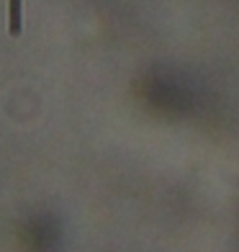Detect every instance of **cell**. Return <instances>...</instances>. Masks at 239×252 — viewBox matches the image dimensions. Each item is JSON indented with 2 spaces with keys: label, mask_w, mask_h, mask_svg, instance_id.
<instances>
[{
  "label": "cell",
  "mask_w": 239,
  "mask_h": 252,
  "mask_svg": "<svg viewBox=\"0 0 239 252\" xmlns=\"http://www.w3.org/2000/svg\"><path fill=\"white\" fill-rule=\"evenodd\" d=\"M8 31L21 33V0H8Z\"/></svg>",
  "instance_id": "cell-1"
}]
</instances>
